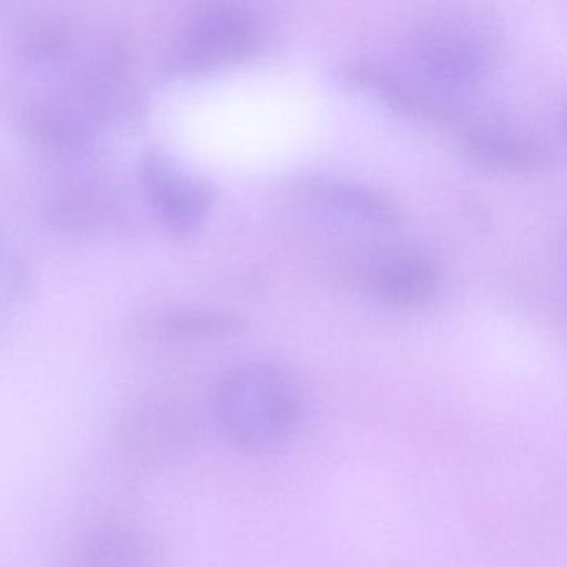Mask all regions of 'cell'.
I'll list each match as a JSON object with an SVG mask.
<instances>
[{
	"label": "cell",
	"mask_w": 567,
	"mask_h": 567,
	"mask_svg": "<svg viewBox=\"0 0 567 567\" xmlns=\"http://www.w3.org/2000/svg\"><path fill=\"white\" fill-rule=\"evenodd\" d=\"M303 398L295 378L274 363L240 364L215 384L218 430L234 450L271 456L287 450L300 433Z\"/></svg>",
	"instance_id": "1"
},
{
	"label": "cell",
	"mask_w": 567,
	"mask_h": 567,
	"mask_svg": "<svg viewBox=\"0 0 567 567\" xmlns=\"http://www.w3.org/2000/svg\"><path fill=\"white\" fill-rule=\"evenodd\" d=\"M257 12L240 2L198 6L182 22L165 52L172 74H204L245 61L260 44Z\"/></svg>",
	"instance_id": "2"
},
{
	"label": "cell",
	"mask_w": 567,
	"mask_h": 567,
	"mask_svg": "<svg viewBox=\"0 0 567 567\" xmlns=\"http://www.w3.org/2000/svg\"><path fill=\"white\" fill-rule=\"evenodd\" d=\"M141 182L161 224L178 237L197 230L214 205L212 185L158 148L145 152L142 157Z\"/></svg>",
	"instance_id": "3"
},
{
	"label": "cell",
	"mask_w": 567,
	"mask_h": 567,
	"mask_svg": "<svg viewBox=\"0 0 567 567\" xmlns=\"http://www.w3.org/2000/svg\"><path fill=\"white\" fill-rule=\"evenodd\" d=\"M414 58L421 71L446 87H467L489 68V49L476 29L457 21H431L417 28Z\"/></svg>",
	"instance_id": "4"
},
{
	"label": "cell",
	"mask_w": 567,
	"mask_h": 567,
	"mask_svg": "<svg viewBox=\"0 0 567 567\" xmlns=\"http://www.w3.org/2000/svg\"><path fill=\"white\" fill-rule=\"evenodd\" d=\"M360 278L371 295L391 307H421L440 287V274L420 251L388 250L361 264Z\"/></svg>",
	"instance_id": "5"
},
{
	"label": "cell",
	"mask_w": 567,
	"mask_h": 567,
	"mask_svg": "<svg viewBox=\"0 0 567 567\" xmlns=\"http://www.w3.org/2000/svg\"><path fill=\"white\" fill-rule=\"evenodd\" d=\"M147 536L124 520H101L82 530L71 553V567H154Z\"/></svg>",
	"instance_id": "6"
},
{
	"label": "cell",
	"mask_w": 567,
	"mask_h": 567,
	"mask_svg": "<svg viewBox=\"0 0 567 567\" xmlns=\"http://www.w3.org/2000/svg\"><path fill=\"white\" fill-rule=\"evenodd\" d=\"M187 434L185 416L162 403H142L118 420V444L141 461L164 460L181 446Z\"/></svg>",
	"instance_id": "7"
},
{
	"label": "cell",
	"mask_w": 567,
	"mask_h": 567,
	"mask_svg": "<svg viewBox=\"0 0 567 567\" xmlns=\"http://www.w3.org/2000/svg\"><path fill=\"white\" fill-rule=\"evenodd\" d=\"M463 145L471 158L494 171H536L546 161L536 138L504 125H473L464 131Z\"/></svg>",
	"instance_id": "8"
},
{
	"label": "cell",
	"mask_w": 567,
	"mask_h": 567,
	"mask_svg": "<svg viewBox=\"0 0 567 567\" xmlns=\"http://www.w3.org/2000/svg\"><path fill=\"white\" fill-rule=\"evenodd\" d=\"M305 190L307 197L334 220L368 228H391L396 225L393 207L377 192L361 185L315 181Z\"/></svg>",
	"instance_id": "9"
},
{
	"label": "cell",
	"mask_w": 567,
	"mask_h": 567,
	"mask_svg": "<svg viewBox=\"0 0 567 567\" xmlns=\"http://www.w3.org/2000/svg\"><path fill=\"white\" fill-rule=\"evenodd\" d=\"M245 320L228 311L185 310L171 315L165 323L168 337L177 340L215 338L244 330Z\"/></svg>",
	"instance_id": "10"
},
{
	"label": "cell",
	"mask_w": 567,
	"mask_h": 567,
	"mask_svg": "<svg viewBox=\"0 0 567 567\" xmlns=\"http://www.w3.org/2000/svg\"><path fill=\"white\" fill-rule=\"evenodd\" d=\"M0 250H2V235H0Z\"/></svg>",
	"instance_id": "11"
}]
</instances>
